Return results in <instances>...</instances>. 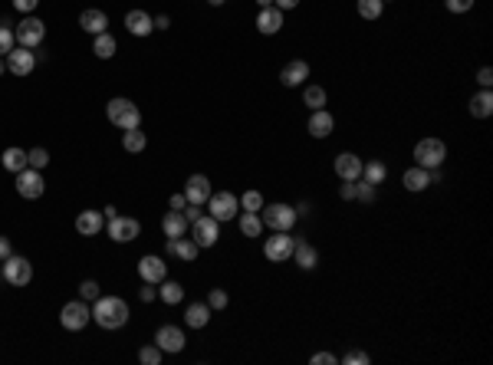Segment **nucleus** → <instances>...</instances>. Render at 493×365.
<instances>
[{"instance_id":"1","label":"nucleus","mask_w":493,"mask_h":365,"mask_svg":"<svg viewBox=\"0 0 493 365\" xmlns=\"http://www.w3.org/2000/svg\"><path fill=\"white\" fill-rule=\"evenodd\" d=\"M92 319L102 329H122L129 322V303L122 296H99L96 306H92Z\"/></svg>"},{"instance_id":"2","label":"nucleus","mask_w":493,"mask_h":365,"mask_svg":"<svg viewBox=\"0 0 493 365\" xmlns=\"http://www.w3.org/2000/svg\"><path fill=\"white\" fill-rule=\"evenodd\" d=\"M106 118L122 132L139 129V125H141L139 106H135L132 99H122V96H116V99H109V102H106Z\"/></svg>"},{"instance_id":"3","label":"nucleus","mask_w":493,"mask_h":365,"mask_svg":"<svg viewBox=\"0 0 493 365\" xmlns=\"http://www.w3.org/2000/svg\"><path fill=\"white\" fill-rule=\"evenodd\" d=\"M444 161H447V145L440 139H421L418 145H415V165H418V168L434 172Z\"/></svg>"},{"instance_id":"4","label":"nucleus","mask_w":493,"mask_h":365,"mask_svg":"<svg viewBox=\"0 0 493 365\" xmlns=\"http://www.w3.org/2000/svg\"><path fill=\"white\" fill-rule=\"evenodd\" d=\"M260 221L270 230H293L300 217H296V207L290 205H263L260 207Z\"/></svg>"},{"instance_id":"5","label":"nucleus","mask_w":493,"mask_h":365,"mask_svg":"<svg viewBox=\"0 0 493 365\" xmlns=\"http://www.w3.org/2000/svg\"><path fill=\"white\" fill-rule=\"evenodd\" d=\"M13 36H17V43L27 46V50H36V46L46 40V23L40 20V17H33V13H27L17 27H13Z\"/></svg>"},{"instance_id":"6","label":"nucleus","mask_w":493,"mask_h":365,"mask_svg":"<svg viewBox=\"0 0 493 365\" xmlns=\"http://www.w3.org/2000/svg\"><path fill=\"white\" fill-rule=\"evenodd\" d=\"M293 247H296V237H290V230H273V237L263 240V257L270 263H286L293 257Z\"/></svg>"},{"instance_id":"7","label":"nucleus","mask_w":493,"mask_h":365,"mask_svg":"<svg viewBox=\"0 0 493 365\" xmlns=\"http://www.w3.org/2000/svg\"><path fill=\"white\" fill-rule=\"evenodd\" d=\"M60 322H63V329H69V333H83L89 322H92V310L86 306V300H73L60 310Z\"/></svg>"},{"instance_id":"8","label":"nucleus","mask_w":493,"mask_h":365,"mask_svg":"<svg viewBox=\"0 0 493 365\" xmlns=\"http://www.w3.org/2000/svg\"><path fill=\"white\" fill-rule=\"evenodd\" d=\"M188 234H191V240L194 244H197V247H214L217 240H221V221H214V217L211 214H201L197 217V221H194L191 224V230H188Z\"/></svg>"},{"instance_id":"9","label":"nucleus","mask_w":493,"mask_h":365,"mask_svg":"<svg viewBox=\"0 0 493 365\" xmlns=\"http://www.w3.org/2000/svg\"><path fill=\"white\" fill-rule=\"evenodd\" d=\"M207 205H211V217L214 221H234L237 211H240V198L230 191H211V198H207Z\"/></svg>"},{"instance_id":"10","label":"nucleus","mask_w":493,"mask_h":365,"mask_svg":"<svg viewBox=\"0 0 493 365\" xmlns=\"http://www.w3.org/2000/svg\"><path fill=\"white\" fill-rule=\"evenodd\" d=\"M106 234L116 240V244H129V240H139L141 234V224L135 217H125V214H116L112 221H106Z\"/></svg>"},{"instance_id":"11","label":"nucleus","mask_w":493,"mask_h":365,"mask_svg":"<svg viewBox=\"0 0 493 365\" xmlns=\"http://www.w3.org/2000/svg\"><path fill=\"white\" fill-rule=\"evenodd\" d=\"M46 191V181H43V174L36 172V168H23V172H17V194L20 198H27V201H36V198H43Z\"/></svg>"},{"instance_id":"12","label":"nucleus","mask_w":493,"mask_h":365,"mask_svg":"<svg viewBox=\"0 0 493 365\" xmlns=\"http://www.w3.org/2000/svg\"><path fill=\"white\" fill-rule=\"evenodd\" d=\"M4 63H7V73L27 79V76L36 69V53H33V50H27V46H13L11 53L4 56Z\"/></svg>"},{"instance_id":"13","label":"nucleus","mask_w":493,"mask_h":365,"mask_svg":"<svg viewBox=\"0 0 493 365\" xmlns=\"http://www.w3.org/2000/svg\"><path fill=\"white\" fill-rule=\"evenodd\" d=\"M4 280H7L11 287H27V283L33 280V263L27 257L11 254V257L4 260Z\"/></svg>"},{"instance_id":"14","label":"nucleus","mask_w":493,"mask_h":365,"mask_svg":"<svg viewBox=\"0 0 493 365\" xmlns=\"http://www.w3.org/2000/svg\"><path fill=\"white\" fill-rule=\"evenodd\" d=\"M362 165L365 161L355 155V151H339L333 161L335 174H339V181H359L362 178Z\"/></svg>"},{"instance_id":"15","label":"nucleus","mask_w":493,"mask_h":365,"mask_svg":"<svg viewBox=\"0 0 493 365\" xmlns=\"http://www.w3.org/2000/svg\"><path fill=\"white\" fill-rule=\"evenodd\" d=\"M155 345H158L161 352H181L188 339H184V329L181 326H158V333H155Z\"/></svg>"},{"instance_id":"16","label":"nucleus","mask_w":493,"mask_h":365,"mask_svg":"<svg viewBox=\"0 0 493 365\" xmlns=\"http://www.w3.org/2000/svg\"><path fill=\"white\" fill-rule=\"evenodd\" d=\"M306 79H310V63H306V60H290V63L279 69V83L286 89L306 86Z\"/></svg>"},{"instance_id":"17","label":"nucleus","mask_w":493,"mask_h":365,"mask_svg":"<svg viewBox=\"0 0 493 365\" xmlns=\"http://www.w3.org/2000/svg\"><path fill=\"white\" fill-rule=\"evenodd\" d=\"M139 277L145 280V283H155V287H158L161 280L168 277V263L161 257H155V254H145V257L139 260Z\"/></svg>"},{"instance_id":"18","label":"nucleus","mask_w":493,"mask_h":365,"mask_svg":"<svg viewBox=\"0 0 493 365\" xmlns=\"http://www.w3.org/2000/svg\"><path fill=\"white\" fill-rule=\"evenodd\" d=\"M335 129V118L333 112H326V109H316L310 112V122H306V132H310L312 139H329Z\"/></svg>"},{"instance_id":"19","label":"nucleus","mask_w":493,"mask_h":365,"mask_svg":"<svg viewBox=\"0 0 493 365\" xmlns=\"http://www.w3.org/2000/svg\"><path fill=\"white\" fill-rule=\"evenodd\" d=\"M290 260L300 270H316V267H319V250L312 247L306 237H296V247H293V257Z\"/></svg>"},{"instance_id":"20","label":"nucleus","mask_w":493,"mask_h":365,"mask_svg":"<svg viewBox=\"0 0 493 365\" xmlns=\"http://www.w3.org/2000/svg\"><path fill=\"white\" fill-rule=\"evenodd\" d=\"M184 198H188V205H207V198H211L207 174H191L188 184H184Z\"/></svg>"},{"instance_id":"21","label":"nucleus","mask_w":493,"mask_h":365,"mask_svg":"<svg viewBox=\"0 0 493 365\" xmlns=\"http://www.w3.org/2000/svg\"><path fill=\"white\" fill-rule=\"evenodd\" d=\"M197 254H201V247H197L188 234L168 237V257H178V260H184V263H191V260H197Z\"/></svg>"},{"instance_id":"22","label":"nucleus","mask_w":493,"mask_h":365,"mask_svg":"<svg viewBox=\"0 0 493 365\" xmlns=\"http://www.w3.org/2000/svg\"><path fill=\"white\" fill-rule=\"evenodd\" d=\"M102 227H106L102 211H79V217H76V230H79V237H96V234H102Z\"/></svg>"},{"instance_id":"23","label":"nucleus","mask_w":493,"mask_h":365,"mask_svg":"<svg viewBox=\"0 0 493 365\" xmlns=\"http://www.w3.org/2000/svg\"><path fill=\"white\" fill-rule=\"evenodd\" d=\"M79 27L86 33H106L109 30V13L106 11H99V7H86V11L79 13Z\"/></svg>"},{"instance_id":"24","label":"nucleus","mask_w":493,"mask_h":365,"mask_svg":"<svg viewBox=\"0 0 493 365\" xmlns=\"http://www.w3.org/2000/svg\"><path fill=\"white\" fill-rule=\"evenodd\" d=\"M257 30L263 33V36H273V33H279V30H283V11H277V7H260Z\"/></svg>"},{"instance_id":"25","label":"nucleus","mask_w":493,"mask_h":365,"mask_svg":"<svg viewBox=\"0 0 493 365\" xmlns=\"http://www.w3.org/2000/svg\"><path fill=\"white\" fill-rule=\"evenodd\" d=\"M125 30H129L132 36H148V33L155 30V20H151V13H145V11H129L125 13Z\"/></svg>"},{"instance_id":"26","label":"nucleus","mask_w":493,"mask_h":365,"mask_svg":"<svg viewBox=\"0 0 493 365\" xmlns=\"http://www.w3.org/2000/svg\"><path fill=\"white\" fill-rule=\"evenodd\" d=\"M401 184H405L408 191H428L431 188V172L428 168H418V165H415V168H408L405 174H401Z\"/></svg>"},{"instance_id":"27","label":"nucleus","mask_w":493,"mask_h":365,"mask_svg":"<svg viewBox=\"0 0 493 365\" xmlns=\"http://www.w3.org/2000/svg\"><path fill=\"white\" fill-rule=\"evenodd\" d=\"M161 230H165V237H184L191 230V224L184 221L181 211H168V214L161 217Z\"/></svg>"},{"instance_id":"28","label":"nucleus","mask_w":493,"mask_h":365,"mask_svg":"<svg viewBox=\"0 0 493 365\" xmlns=\"http://www.w3.org/2000/svg\"><path fill=\"white\" fill-rule=\"evenodd\" d=\"M471 116L473 118H490L493 116V92L490 89H480L471 96Z\"/></svg>"},{"instance_id":"29","label":"nucleus","mask_w":493,"mask_h":365,"mask_svg":"<svg viewBox=\"0 0 493 365\" xmlns=\"http://www.w3.org/2000/svg\"><path fill=\"white\" fill-rule=\"evenodd\" d=\"M184 322H188L191 329H204V326L211 322V306H207V303H191V306L184 310Z\"/></svg>"},{"instance_id":"30","label":"nucleus","mask_w":493,"mask_h":365,"mask_svg":"<svg viewBox=\"0 0 493 365\" xmlns=\"http://www.w3.org/2000/svg\"><path fill=\"white\" fill-rule=\"evenodd\" d=\"M326 102H329V96H326V89L322 86H316V83H306V86H303V106L310 109V112L326 109Z\"/></svg>"},{"instance_id":"31","label":"nucleus","mask_w":493,"mask_h":365,"mask_svg":"<svg viewBox=\"0 0 493 365\" xmlns=\"http://www.w3.org/2000/svg\"><path fill=\"white\" fill-rule=\"evenodd\" d=\"M158 300L161 303H168V306H178V303L184 300V287L181 283H174V280H161L158 283Z\"/></svg>"},{"instance_id":"32","label":"nucleus","mask_w":493,"mask_h":365,"mask_svg":"<svg viewBox=\"0 0 493 365\" xmlns=\"http://www.w3.org/2000/svg\"><path fill=\"white\" fill-rule=\"evenodd\" d=\"M0 165L13 174L23 172V168H27V151L17 149V145H11V149H4V155H0Z\"/></svg>"},{"instance_id":"33","label":"nucleus","mask_w":493,"mask_h":365,"mask_svg":"<svg viewBox=\"0 0 493 365\" xmlns=\"http://www.w3.org/2000/svg\"><path fill=\"white\" fill-rule=\"evenodd\" d=\"M116 50H118V43H116V36L112 33H96V40H92V53L99 56V60H112L116 56Z\"/></svg>"},{"instance_id":"34","label":"nucleus","mask_w":493,"mask_h":365,"mask_svg":"<svg viewBox=\"0 0 493 365\" xmlns=\"http://www.w3.org/2000/svg\"><path fill=\"white\" fill-rule=\"evenodd\" d=\"M362 178H365L368 184H375V188H378V184L388 178V165H385L382 158H372L368 165H362Z\"/></svg>"},{"instance_id":"35","label":"nucleus","mask_w":493,"mask_h":365,"mask_svg":"<svg viewBox=\"0 0 493 365\" xmlns=\"http://www.w3.org/2000/svg\"><path fill=\"white\" fill-rule=\"evenodd\" d=\"M240 234H244V237H260V234H263V221H260L257 211H244V214H240Z\"/></svg>"},{"instance_id":"36","label":"nucleus","mask_w":493,"mask_h":365,"mask_svg":"<svg viewBox=\"0 0 493 365\" xmlns=\"http://www.w3.org/2000/svg\"><path fill=\"white\" fill-rule=\"evenodd\" d=\"M145 145H148V139H145V132H139V129L122 132V149H125V151H132V155H139V151H145Z\"/></svg>"},{"instance_id":"37","label":"nucleus","mask_w":493,"mask_h":365,"mask_svg":"<svg viewBox=\"0 0 493 365\" xmlns=\"http://www.w3.org/2000/svg\"><path fill=\"white\" fill-rule=\"evenodd\" d=\"M355 11H359L362 20H378L385 13V4L382 0H355Z\"/></svg>"},{"instance_id":"38","label":"nucleus","mask_w":493,"mask_h":365,"mask_svg":"<svg viewBox=\"0 0 493 365\" xmlns=\"http://www.w3.org/2000/svg\"><path fill=\"white\" fill-rule=\"evenodd\" d=\"M17 46V36H13V23L0 20V56H7Z\"/></svg>"},{"instance_id":"39","label":"nucleus","mask_w":493,"mask_h":365,"mask_svg":"<svg viewBox=\"0 0 493 365\" xmlns=\"http://www.w3.org/2000/svg\"><path fill=\"white\" fill-rule=\"evenodd\" d=\"M27 165H30V168H36V172H43L46 165H50V151L40 149V145H36V149H30V151H27Z\"/></svg>"},{"instance_id":"40","label":"nucleus","mask_w":493,"mask_h":365,"mask_svg":"<svg viewBox=\"0 0 493 365\" xmlns=\"http://www.w3.org/2000/svg\"><path fill=\"white\" fill-rule=\"evenodd\" d=\"M355 201L372 205V201H375V184H368L365 178H359V181H355Z\"/></svg>"},{"instance_id":"41","label":"nucleus","mask_w":493,"mask_h":365,"mask_svg":"<svg viewBox=\"0 0 493 365\" xmlns=\"http://www.w3.org/2000/svg\"><path fill=\"white\" fill-rule=\"evenodd\" d=\"M260 207H263V194H260V191H244V194H240V211H257V214H260Z\"/></svg>"},{"instance_id":"42","label":"nucleus","mask_w":493,"mask_h":365,"mask_svg":"<svg viewBox=\"0 0 493 365\" xmlns=\"http://www.w3.org/2000/svg\"><path fill=\"white\" fill-rule=\"evenodd\" d=\"M161 355H165V352H161L158 345H141V349H139V362L141 365H161Z\"/></svg>"},{"instance_id":"43","label":"nucleus","mask_w":493,"mask_h":365,"mask_svg":"<svg viewBox=\"0 0 493 365\" xmlns=\"http://www.w3.org/2000/svg\"><path fill=\"white\" fill-rule=\"evenodd\" d=\"M339 362L342 365H368L372 359H368V352H362V349H349V352H342Z\"/></svg>"},{"instance_id":"44","label":"nucleus","mask_w":493,"mask_h":365,"mask_svg":"<svg viewBox=\"0 0 493 365\" xmlns=\"http://www.w3.org/2000/svg\"><path fill=\"white\" fill-rule=\"evenodd\" d=\"M227 303H230L227 290H211V293H207V306H211V312H214V310H227Z\"/></svg>"},{"instance_id":"45","label":"nucleus","mask_w":493,"mask_h":365,"mask_svg":"<svg viewBox=\"0 0 493 365\" xmlns=\"http://www.w3.org/2000/svg\"><path fill=\"white\" fill-rule=\"evenodd\" d=\"M79 296H83V300H92V303H96L99 296H102V293H99V283H96V280H83V283H79Z\"/></svg>"},{"instance_id":"46","label":"nucleus","mask_w":493,"mask_h":365,"mask_svg":"<svg viewBox=\"0 0 493 365\" xmlns=\"http://www.w3.org/2000/svg\"><path fill=\"white\" fill-rule=\"evenodd\" d=\"M444 7H447V13H471L473 11V0H444Z\"/></svg>"},{"instance_id":"47","label":"nucleus","mask_w":493,"mask_h":365,"mask_svg":"<svg viewBox=\"0 0 493 365\" xmlns=\"http://www.w3.org/2000/svg\"><path fill=\"white\" fill-rule=\"evenodd\" d=\"M477 86H480V89L493 86V69H490V66H480V69H477Z\"/></svg>"},{"instance_id":"48","label":"nucleus","mask_w":493,"mask_h":365,"mask_svg":"<svg viewBox=\"0 0 493 365\" xmlns=\"http://www.w3.org/2000/svg\"><path fill=\"white\" fill-rule=\"evenodd\" d=\"M310 362H312V365H339V355H333V352H316Z\"/></svg>"},{"instance_id":"49","label":"nucleus","mask_w":493,"mask_h":365,"mask_svg":"<svg viewBox=\"0 0 493 365\" xmlns=\"http://www.w3.org/2000/svg\"><path fill=\"white\" fill-rule=\"evenodd\" d=\"M13 7H17V11L27 17V13H33L36 7H40V0H13Z\"/></svg>"},{"instance_id":"50","label":"nucleus","mask_w":493,"mask_h":365,"mask_svg":"<svg viewBox=\"0 0 493 365\" xmlns=\"http://www.w3.org/2000/svg\"><path fill=\"white\" fill-rule=\"evenodd\" d=\"M155 296H158V290H155V283H145L139 290V300L141 303H155Z\"/></svg>"},{"instance_id":"51","label":"nucleus","mask_w":493,"mask_h":365,"mask_svg":"<svg viewBox=\"0 0 493 365\" xmlns=\"http://www.w3.org/2000/svg\"><path fill=\"white\" fill-rule=\"evenodd\" d=\"M339 198H342V201H355V181L339 184Z\"/></svg>"},{"instance_id":"52","label":"nucleus","mask_w":493,"mask_h":365,"mask_svg":"<svg viewBox=\"0 0 493 365\" xmlns=\"http://www.w3.org/2000/svg\"><path fill=\"white\" fill-rule=\"evenodd\" d=\"M181 214H184V221H188V224H194V221L201 217V205H188Z\"/></svg>"},{"instance_id":"53","label":"nucleus","mask_w":493,"mask_h":365,"mask_svg":"<svg viewBox=\"0 0 493 365\" xmlns=\"http://www.w3.org/2000/svg\"><path fill=\"white\" fill-rule=\"evenodd\" d=\"M13 254V244H11V237H4L0 234V260H7Z\"/></svg>"},{"instance_id":"54","label":"nucleus","mask_w":493,"mask_h":365,"mask_svg":"<svg viewBox=\"0 0 493 365\" xmlns=\"http://www.w3.org/2000/svg\"><path fill=\"white\" fill-rule=\"evenodd\" d=\"M168 205H172V211H184V207H188V198H184V191L181 194H172V201H168Z\"/></svg>"},{"instance_id":"55","label":"nucleus","mask_w":493,"mask_h":365,"mask_svg":"<svg viewBox=\"0 0 493 365\" xmlns=\"http://www.w3.org/2000/svg\"><path fill=\"white\" fill-rule=\"evenodd\" d=\"M273 7H277V11H296V7H300V0H273Z\"/></svg>"},{"instance_id":"56","label":"nucleus","mask_w":493,"mask_h":365,"mask_svg":"<svg viewBox=\"0 0 493 365\" xmlns=\"http://www.w3.org/2000/svg\"><path fill=\"white\" fill-rule=\"evenodd\" d=\"M151 20H155V30H168V27H172V17H168V13H158V17H151Z\"/></svg>"},{"instance_id":"57","label":"nucleus","mask_w":493,"mask_h":365,"mask_svg":"<svg viewBox=\"0 0 493 365\" xmlns=\"http://www.w3.org/2000/svg\"><path fill=\"white\" fill-rule=\"evenodd\" d=\"M306 214H310V205H306V201H303V205L296 207V217H306Z\"/></svg>"},{"instance_id":"58","label":"nucleus","mask_w":493,"mask_h":365,"mask_svg":"<svg viewBox=\"0 0 493 365\" xmlns=\"http://www.w3.org/2000/svg\"><path fill=\"white\" fill-rule=\"evenodd\" d=\"M116 214H118V211H116V207H112V205H109L106 211H102V217H106V221H112V217H116Z\"/></svg>"},{"instance_id":"59","label":"nucleus","mask_w":493,"mask_h":365,"mask_svg":"<svg viewBox=\"0 0 493 365\" xmlns=\"http://www.w3.org/2000/svg\"><path fill=\"white\" fill-rule=\"evenodd\" d=\"M207 4H211V7H224L227 0H207Z\"/></svg>"},{"instance_id":"60","label":"nucleus","mask_w":493,"mask_h":365,"mask_svg":"<svg viewBox=\"0 0 493 365\" xmlns=\"http://www.w3.org/2000/svg\"><path fill=\"white\" fill-rule=\"evenodd\" d=\"M257 7H273V0H257Z\"/></svg>"},{"instance_id":"61","label":"nucleus","mask_w":493,"mask_h":365,"mask_svg":"<svg viewBox=\"0 0 493 365\" xmlns=\"http://www.w3.org/2000/svg\"><path fill=\"white\" fill-rule=\"evenodd\" d=\"M7 73V63H4V56H0V76Z\"/></svg>"},{"instance_id":"62","label":"nucleus","mask_w":493,"mask_h":365,"mask_svg":"<svg viewBox=\"0 0 493 365\" xmlns=\"http://www.w3.org/2000/svg\"><path fill=\"white\" fill-rule=\"evenodd\" d=\"M0 277H4V260H0Z\"/></svg>"},{"instance_id":"63","label":"nucleus","mask_w":493,"mask_h":365,"mask_svg":"<svg viewBox=\"0 0 493 365\" xmlns=\"http://www.w3.org/2000/svg\"><path fill=\"white\" fill-rule=\"evenodd\" d=\"M382 4H391V0H382Z\"/></svg>"}]
</instances>
